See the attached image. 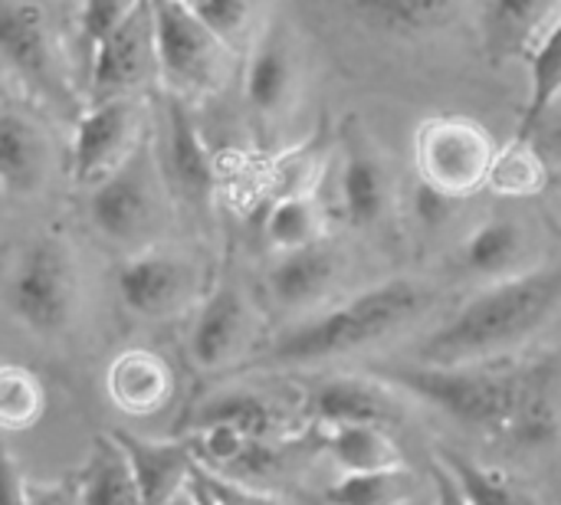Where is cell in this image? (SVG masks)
Listing matches in <instances>:
<instances>
[{"label":"cell","instance_id":"6da1fadb","mask_svg":"<svg viewBox=\"0 0 561 505\" xmlns=\"http://www.w3.org/2000/svg\"><path fill=\"white\" fill-rule=\"evenodd\" d=\"M371 375L496 444L536 450L559 434L556 365L546 358L513 361L506 355L460 365L394 361L375 365Z\"/></svg>","mask_w":561,"mask_h":505},{"label":"cell","instance_id":"7a4b0ae2","mask_svg":"<svg viewBox=\"0 0 561 505\" xmlns=\"http://www.w3.org/2000/svg\"><path fill=\"white\" fill-rule=\"evenodd\" d=\"M434 302V289L411 279L391 276L368 289L352 292L339 306H329L306 322L286 329L270 345H263L253 358L237 365V375H273V371H299L316 368L335 358L358 355L414 319H421Z\"/></svg>","mask_w":561,"mask_h":505},{"label":"cell","instance_id":"3957f363","mask_svg":"<svg viewBox=\"0 0 561 505\" xmlns=\"http://www.w3.org/2000/svg\"><path fill=\"white\" fill-rule=\"evenodd\" d=\"M561 309V266L523 269L486 283L414 348V361L460 365L506 358Z\"/></svg>","mask_w":561,"mask_h":505},{"label":"cell","instance_id":"277c9868","mask_svg":"<svg viewBox=\"0 0 561 505\" xmlns=\"http://www.w3.org/2000/svg\"><path fill=\"white\" fill-rule=\"evenodd\" d=\"M3 302L10 319L36 338H62L79 309V273L59 233L33 237L7 273Z\"/></svg>","mask_w":561,"mask_h":505},{"label":"cell","instance_id":"5b68a950","mask_svg":"<svg viewBox=\"0 0 561 505\" xmlns=\"http://www.w3.org/2000/svg\"><path fill=\"white\" fill-rule=\"evenodd\" d=\"M500 145L470 115H431L414 131V168L424 187L463 200L486 187Z\"/></svg>","mask_w":561,"mask_h":505},{"label":"cell","instance_id":"8992f818","mask_svg":"<svg viewBox=\"0 0 561 505\" xmlns=\"http://www.w3.org/2000/svg\"><path fill=\"white\" fill-rule=\"evenodd\" d=\"M154 20V56L168 92L191 99L207 95L224 82L230 46H224L207 23L184 0H148Z\"/></svg>","mask_w":561,"mask_h":505},{"label":"cell","instance_id":"52a82bcc","mask_svg":"<svg viewBox=\"0 0 561 505\" xmlns=\"http://www.w3.org/2000/svg\"><path fill=\"white\" fill-rule=\"evenodd\" d=\"M0 49H3V66L23 85V92H30L33 99H39L43 105H49L56 112H76V95H72L69 76L59 62V53L53 46V36H49L46 20L36 3H30V0L3 3Z\"/></svg>","mask_w":561,"mask_h":505},{"label":"cell","instance_id":"ba28073f","mask_svg":"<svg viewBox=\"0 0 561 505\" xmlns=\"http://www.w3.org/2000/svg\"><path fill=\"white\" fill-rule=\"evenodd\" d=\"M154 158L145 145L131 151L112 174L92 184L89 220L112 243H141L158 220V181Z\"/></svg>","mask_w":561,"mask_h":505},{"label":"cell","instance_id":"9c48e42d","mask_svg":"<svg viewBox=\"0 0 561 505\" xmlns=\"http://www.w3.org/2000/svg\"><path fill=\"white\" fill-rule=\"evenodd\" d=\"M141 105L135 95L92 99L79 115L69 141V171L79 184H95L112 174L138 148Z\"/></svg>","mask_w":561,"mask_h":505},{"label":"cell","instance_id":"30bf717a","mask_svg":"<svg viewBox=\"0 0 561 505\" xmlns=\"http://www.w3.org/2000/svg\"><path fill=\"white\" fill-rule=\"evenodd\" d=\"M115 289L122 306L148 322H164L181 315L194 296H197V269L171 253V250H138L131 253L118 273H115Z\"/></svg>","mask_w":561,"mask_h":505},{"label":"cell","instance_id":"8fae6325","mask_svg":"<svg viewBox=\"0 0 561 505\" xmlns=\"http://www.w3.org/2000/svg\"><path fill=\"white\" fill-rule=\"evenodd\" d=\"M158 69L154 56V20L151 3L141 0L89 49V89L92 99L131 95V89Z\"/></svg>","mask_w":561,"mask_h":505},{"label":"cell","instance_id":"7c38bea8","mask_svg":"<svg viewBox=\"0 0 561 505\" xmlns=\"http://www.w3.org/2000/svg\"><path fill=\"white\" fill-rule=\"evenodd\" d=\"M394 388L368 375H332L302 391L299 414L309 431L345 427V424H378L398 421Z\"/></svg>","mask_w":561,"mask_h":505},{"label":"cell","instance_id":"4fadbf2b","mask_svg":"<svg viewBox=\"0 0 561 505\" xmlns=\"http://www.w3.org/2000/svg\"><path fill=\"white\" fill-rule=\"evenodd\" d=\"M164 177L171 191L194 210H204L210 204L214 184H217V161L210 145L204 141V131L197 128L187 99L168 92L164 99Z\"/></svg>","mask_w":561,"mask_h":505},{"label":"cell","instance_id":"5bb4252c","mask_svg":"<svg viewBox=\"0 0 561 505\" xmlns=\"http://www.w3.org/2000/svg\"><path fill=\"white\" fill-rule=\"evenodd\" d=\"M253 315L243 289L230 279H220L194 312L187 332V355L201 371H220L237 361L247 345Z\"/></svg>","mask_w":561,"mask_h":505},{"label":"cell","instance_id":"9a60e30c","mask_svg":"<svg viewBox=\"0 0 561 505\" xmlns=\"http://www.w3.org/2000/svg\"><path fill=\"white\" fill-rule=\"evenodd\" d=\"M289 33L279 20H270L256 30L247 46L243 66V99L260 122L279 118L296 92V56L289 46Z\"/></svg>","mask_w":561,"mask_h":505},{"label":"cell","instance_id":"2e32d148","mask_svg":"<svg viewBox=\"0 0 561 505\" xmlns=\"http://www.w3.org/2000/svg\"><path fill=\"white\" fill-rule=\"evenodd\" d=\"M122 450L128 454L138 493L145 505H164L171 496H178L197 470V450L191 434L174 437V440H151L138 437L131 431H112Z\"/></svg>","mask_w":561,"mask_h":505},{"label":"cell","instance_id":"e0dca14e","mask_svg":"<svg viewBox=\"0 0 561 505\" xmlns=\"http://www.w3.org/2000/svg\"><path fill=\"white\" fill-rule=\"evenodd\" d=\"M339 204L342 217L355 230L375 227L388 210V174L385 164L358 125L342 131V171H339Z\"/></svg>","mask_w":561,"mask_h":505},{"label":"cell","instance_id":"ac0fdd59","mask_svg":"<svg viewBox=\"0 0 561 505\" xmlns=\"http://www.w3.org/2000/svg\"><path fill=\"white\" fill-rule=\"evenodd\" d=\"M108 401L128 417H151L174 394V371L151 348H125L105 371Z\"/></svg>","mask_w":561,"mask_h":505},{"label":"cell","instance_id":"d6986e66","mask_svg":"<svg viewBox=\"0 0 561 505\" xmlns=\"http://www.w3.org/2000/svg\"><path fill=\"white\" fill-rule=\"evenodd\" d=\"M339 273V253L325 240H319L299 250H283L266 269V289L279 309H306L335 286Z\"/></svg>","mask_w":561,"mask_h":505},{"label":"cell","instance_id":"ffe728a7","mask_svg":"<svg viewBox=\"0 0 561 505\" xmlns=\"http://www.w3.org/2000/svg\"><path fill=\"white\" fill-rule=\"evenodd\" d=\"M559 10L561 0H486L483 46L490 62L526 59Z\"/></svg>","mask_w":561,"mask_h":505},{"label":"cell","instance_id":"44dd1931","mask_svg":"<svg viewBox=\"0 0 561 505\" xmlns=\"http://www.w3.org/2000/svg\"><path fill=\"white\" fill-rule=\"evenodd\" d=\"M526 253V233L513 217H486L457 250L460 269L470 276H483V279H503L513 273H523Z\"/></svg>","mask_w":561,"mask_h":505},{"label":"cell","instance_id":"7402d4cb","mask_svg":"<svg viewBox=\"0 0 561 505\" xmlns=\"http://www.w3.org/2000/svg\"><path fill=\"white\" fill-rule=\"evenodd\" d=\"M316 447L342 470V473H368V470H388L404 463L401 447L388 434V427L378 424H345V427H325L312 431Z\"/></svg>","mask_w":561,"mask_h":505},{"label":"cell","instance_id":"603a6c76","mask_svg":"<svg viewBox=\"0 0 561 505\" xmlns=\"http://www.w3.org/2000/svg\"><path fill=\"white\" fill-rule=\"evenodd\" d=\"M46 171V145L36 125L16 108L0 115V181L10 197L33 194Z\"/></svg>","mask_w":561,"mask_h":505},{"label":"cell","instance_id":"cb8c5ba5","mask_svg":"<svg viewBox=\"0 0 561 505\" xmlns=\"http://www.w3.org/2000/svg\"><path fill=\"white\" fill-rule=\"evenodd\" d=\"M191 431H207V427H233L240 434L270 440L279 431V411L273 401L250 388H224L201 401L187 421Z\"/></svg>","mask_w":561,"mask_h":505},{"label":"cell","instance_id":"d4e9b609","mask_svg":"<svg viewBox=\"0 0 561 505\" xmlns=\"http://www.w3.org/2000/svg\"><path fill=\"white\" fill-rule=\"evenodd\" d=\"M82 505H145L128 454L115 440V434L95 437L82 470H79Z\"/></svg>","mask_w":561,"mask_h":505},{"label":"cell","instance_id":"484cf974","mask_svg":"<svg viewBox=\"0 0 561 505\" xmlns=\"http://www.w3.org/2000/svg\"><path fill=\"white\" fill-rule=\"evenodd\" d=\"M375 30L394 36H427L457 23L463 0H348Z\"/></svg>","mask_w":561,"mask_h":505},{"label":"cell","instance_id":"4316f807","mask_svg":"<svg viewBox=\"0 0 561 505\" xmlns=\"http://www.w3.org/2000/svg\"><path fill=\"white\" fill-rule=\"evenodd\" d=\"M529 62V99L516 128V138H533L539 122L552 112L561 95V10L526 56Z\"/></svg>","mask_w":561,"mask_h":505},{"label":"cell","instance_id":"83f0119b","mask_svg":"<svg viewBox=\"0 0 561 505\" xmlns=\"http://www.w3.org/2000/svg\"><path fill=\"white\" fill-rule=\"evenodd\" d=\"M414 496L417 477L404 463L368 473H342L322 490L325 505H408L414 503Z\"/></svg>","mask_w":561,"mask_h":505},{"label":"cell","instance_id":"f1b7e54d","mask_svg":"<svg viewBox=\"0 0 561 505\" xmlns=\"http://www.w3.org/2000/svg\"><path fill=\"white\" fill-rule=\"evenodd\" d=\"M263 233L276 253L319 243L325 237V210L312 191L283 194L273 200L263 220Z\"/></svg>","mask_w":561,"mask_h":505},{"label":"cell","instance_id":"f546056e","mask_svg":"<svg viewBox=\"0 0 561 505\" xmlns=\"http://www.w3.org/2000/svg\"><path fill=\"white\" fill-rule=\"evenodd\" d=\"M549 181V164L542 158V151L533 145V138H510L500 151L496 161L490 168L486 187L496 197L506 200H523V197H536Z\"/></svg>","mask_w":561,"mask_h":505},{"label":"cell","instance_id":"4dcf8cb0","mask_svg":"<svg viewBox=\"0 0 561 505\" xmlns=\"http://www.w3.org/2000/svg\"><path fill=\"white\" fill-rule=\"evenodd\" d=\"M437 460L454 473V480L473 505H533L529 496L516 486V480L500 467L480 463L457 450H440Z\"/></svg>","mask_w":561,"mask_h":505},{"label":"cell","instance_id":"1f68e13d","mask_svg":"<svg viewBox=\"0 0 561 505\" xmlns=\"http://www.w3.org/2000/svg\"><path fill=\"white\" fill-rule=\"evenodd\" d=\"M46 408L43 381L23 365H3L0 371V424L3 431H30Z\"/></svg>","mask_w":561,"mask_h":505},{"label":"cell","instance_id":"d6a6232c","mask_svg":"<svg viewBox=\"0 0 561 505\" xmlns=\"http://www.w3.org/2000/svg\"><path fill=\"white\" fill-rule=\"evenodd\" d=\"M191 10L207 23V30L237 53V46H250L256 30V0H187Z\"/></svg>","mask_w":561,"mask_h":505},{"label":"cell","instance_id":"836d02e7","mask_svg":"<svg viewBox=\"0 0 561 505\" xmlns=\"http://www.w3.org/2000/svg\"><path fill=\"white\" fill-rule=\"evenodd\" d=\"M141 0H82L79 3V36L92 49L122 16H128Z\"/></svg>","mask_w":561,"mask_h":505},{"label":"cell","instance_id":"e575fe53","mask_svg":"<svg viewBox=\"0 0 561 505\" xmlns=\"http://www.w3.org/2000/svg\"><path fill=\"white\" fill-rule=\"evenodd\" d=\"M197 473L207 480V486L220 496V503L224 505H283L276 496L256 490L253 483L230 480V477H224V473H217V470H207L204 463H197Z\"/></svg>","mask_w":561,"mask_h":505},{"label":"cell","instance_id":"d590c367","mask_svg":"<svg viewBox=\"0 0 561 505\" xmlns=\"http://www.w3.org/2000/svg\"><path fill=\"white\" fill-rule=\"evenodd\" d=\"M26 505H82L79 477L66 480H26Z\"/></svg>","mask_w":561,"mask_h":505},{"label":"cell","instance_id":"8d00e7d4","mask_svg":"<svg viewBox=\"0 0 561 505\" xmlns=\"http://www.w3.org/2000/svg\"><path fill=\"white\" fill-rule=\"evenodd\" d=\"M431 483H434V505H473L440 460L431 463Z\"/></svg>","mask_w":561,"mask_h":505},{"label":"cell","instance_id":"74e56055","mask_svg":"<svg viewBox=\"0 0 561 505\" xmlns=\"http://www.w3.org/2000/svg\"><path fill=\"white\" fill-rule=\"evenodd\" d=\"M3 505H26V477L16 470V460H3Z\"/></svg>","mask_w":561,"mask_h":505},{"label":"cell","instance_id":"f35d334b","mask_svg":"<svg viewBox=\"0 0 561 505\" xmlns=\"http://www.w3.org/2000/svg\"><path fill=\"white\" fill-rule=\"evenodd\" d=\"M164 505H204V503H201V493H197V486H194V480H191L178 496H171Z\"/></svg>","mask_w":561,"mask_h":505},{"label":"cell","instance_id":"ab89813d","mask_svg":"<svg viewBox=\"0 0 561 505\" xmlns=\"http://www.w3.org/2000/svg\"><path fill=\"white\" fill-rule=\"evenodd\" d=\"M194 486H197V493H201V503H204V505H224V503H220V496H217V493H214V490L207 486V480H204V477H201L197 470H194Z\"/></svg>","mask_w":561,"mask_h":505},{"label":"cell","instance_id":"60d3db41","mask_svg":"<svg viewBox=\"0 0 561 505\" xmlns=\"http://www.w3.org/2000/svg\"><path fill=\"white\" fill-rule=\"evenodd\" d=\"M556 141H559V151H561V122H559V128H556Z\"/></svg>","mask_w":561,"mask_h":505},{"label":"cell","instance_id":"b9f144b4","mask_svg":"<svg viewBox=\"0 0 561 505\" xmlns=\"http://www.w3.org/2000/svg\"><path fill=\"white\" fill-rule=\"evenodd\" d=\"M184 3H187V0H184Z\"/></svg>","mask_w":561,"mask_h":505}]
</instances>
